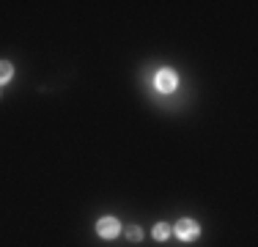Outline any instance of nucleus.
<instances>
[{
  "mask_svg": "<svg viewBox=\"0 0 258 247\" xmlns=\"http://www.w3.org/2000/svg\"><path fill=\"white\" fill-rule=\"evenodd\" d=\"M154 85H157L159 94H173V91L179 88V74H176L173 69H159Z\"/></svg>",
  "mask_w": 258,
  "mask_h": 247,
  "instance_id": "obj_1",
  "label": "nucleus"
},
{
  "mask_svg": "<svg viewBox=\"0 0 258 247\" xmlns=\"http://www.w3.org/2000/svg\"><path fill=\"white\" fill-rule=\"evenodd\" d=\"M198 233H201V225L195 220L184 217V220L176 222V236H179L181 242H192V239H198Z\"/></svg>",
  "mask_w": 258,
  "mask_h": 247,
  "instance_id": "obj_2",
  "label": "nucleus"
},
{
  "mask_svg": "<svg viewBox=\"0 0 258 247\" xmlns=\"http://www.w3.org/2000/svg\"><path fill=\"white\" fill-rule=\"evenodd\" d=\"M96 233L104 236V239H113V236H118V233H121V222L115 217H102L99 222H96Z\"/></svg>",
  "mask_w": 258,
  "mask_h": 247,
  "instance_id": "obj_3",
  "label": "nucleus"
},
{
  "mask_svg": "<svg viewBox=\"0 0 258 247\" xmlns=\"http://www.w3.org/2000/svg\"><path fill=\"white\" fill-rule=\"evenodd\" d=\"M168 236H170V225H168V222H157V225H154V239H157V242H165Z\"/></svg>",
  "mask_w": 258,
  "mask_h": 247,
  "instance_id": "obj_4",
  "label": "nucleus"
},
{
  "mask_svg": "<svg viewBox=\"0 0 258 247\" xmlns=\"http://www.w3.org/2000/svg\"><path fill=\"white\" fill-rule=\"evenodd\" d=\"M11 74H14V66H11L9 60H0V83L11 80Z\"/></svg>",
  "mask_w": 258,
  "mask_h": 247,
  "instance_id": "obj_5",
  "label": "nucleus"
},
{
  "mask_svg": "<svg viewBox=\"0 0 258 247\" xmlns=\"http://www.w3.org/2000/svg\"><path fill=\"white\" fill-rule=\"evenodd\" d=\"M126 236H129V242H140V239H143V231H140V228H129L126 231Z\"/></svg>",
  "mask_w": 258,
  "mask_h": 247,
  "instance_id": "obj_6",
  "label": "nucleus"
}]
</instances>
